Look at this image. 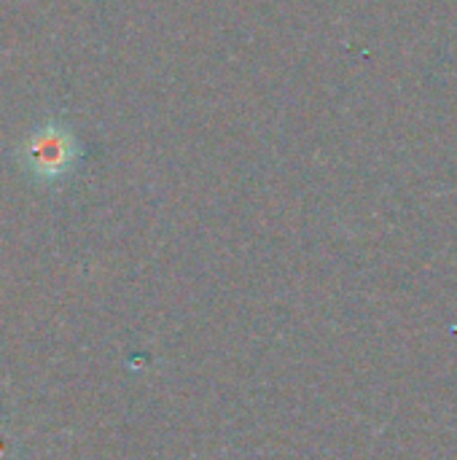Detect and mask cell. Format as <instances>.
Listing matches in <instances>:
<instances>
[{"label":"cell","mask_w":457,"mask_h":460,"mask_svg":"<svg viewBox=\"0 0 457 460\" xmlns=\"http://www.w3.org/2000/svg\"><path fill=\"white\" fill-rule=\"evenodd\" d=\"M81 148L73 137V132L62 124H43L22 146V164L30 175H35L43 183L62 181L78 162Z\"/></svg>","instance_id":"6da1fadb"}]
</instances>
